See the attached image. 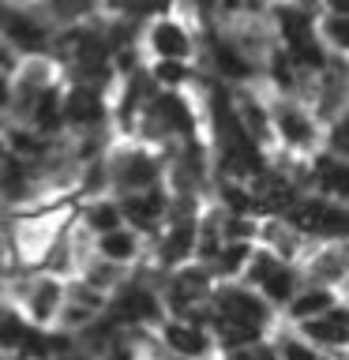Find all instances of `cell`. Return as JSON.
I'll return each mask as SVG.
<instances>
[{"mask_svg":"<svg viewBox=\"0 0 349 360\" xmlns=\"http://www.w3.org/2000/svg\"><path fill=\"white\" fill-rule=\"evenodd\" d=\"M117 210H120V221H132V225H139V229H146V225H154L165 214V199L158 188H146V191L124 195L117 202Z\"/></svg>","mask_w":349,"mask_h":360,"instance_id":"12","label":"cell"},{"mask_svg":"<svg viewBox=\"0 0 349 360\" xmlns=\"http://www.w3.org/2000/svg\"><path fill=\"white\" fill-rule=\"evenodd\" d=\"M83 221H87V229H94L101 236V233L120 229V210H117V202H90Z\"/></svg>","mask_w":349,"mask_h":360,"instance_id":"22","label":"cell"},{"mask_svg":"<svg viewBox=\"0 0 349 360\" xmlns=\"http://www.w3.org/2000/svg\"><path fill=\"white\" fill-rule=\"evenodd\" d=\"M106 311L113 315V323H124V326H135V330H139L143 323L162 319V300L143 285H128L106 304Z\"/></svg>","mask_w":349,"mask_h":360,"instance_id":"3","label":"cell"},{"mask_svg":"<svg viewBox=\"0 0 349 360\" xmlns=\"http://www.w3.org/2000/svg\"><path fill=\"white\" fill-rule=\"evenodd\" d=\"M207 308H210V319L241 323V326H252V330H263V334L274 323V308L248 285H225L218 292H210Z\"/></svg>","mask_w":349,"mask_h":360,"instance_id":"1","label":"cell"},{"mask_svg":"<svg viewBox=\"0 0 349 360\" xmlns=\"http://www.w3.org/2000/svg\"><path fill=\"white\" fill-rule=\"evenodd\" d=\"M334 304H338V292H334V289L308 285V289L293 292V300L286 304V311H289L293 323H308V319H319V315H326Z\"/></svg>","mask_w":349,"mask_h":360,"instance_id":"13","label":"cell"},{"mask_svg":"<svg viewBox=\"0 0 349 360\" xmlns=\"http://www.w3.org/2000/svg\"><path fill=\"white\" fill-rule=\"evenodd\" d=\"M274 353H278V360H331L326 353H319L315 345L304 342L297 330L278 334V338H274Z\"/></svg>","mask_w":349,"mask_h":360,"instance_id":"20","label":"cell"},{"mask_svg":"<svg viewBox=\"0 0 349 360\" xmlns=\"http://www.w3.org/2000/svg\"><path fill=\"white\" fill-rule=\"evenodd\" d=\"M151 49L158 60H169V64H184L191 56V38L188 30L173 19H158L151 27Z\"/></svg>","mask_w":349,"mask_h":360,"instance_id":"7","label":"cell"},{"mask_svg":"<svg viewBox=\"0 0 349 360\" xmlns=\"http://www.w3.org/2000/svg\"><path fill=\"white\" fill-rule=\"evenodd\" d=\"M34 326L23 319L15 308H8V304H0V356H19L27 360V349L34 342Z\"/></svg>","mask_w":349,"mask_h":360,"instance_id":"9","label":"cell"},{"mask_svg":"<svg viewBox=\"0 0 349 360\" xmlns=\"http://www.w3.org/2000/svg\"><path fill=\"white\" fill-rule=\"evenodd\" d=\"M255 292L270 304V308H286V304L293 300V292H297V274H293L286 263H274L263 278L255 281Z\"/></svg>","mask_w":349,"mask_h":360,"instance_id":"14","label":"cell"},{"mask_svg":"<svg viewBox=\"0 0 349 360\" xmlns=\"http://www.w3.org/2000/svg\"><path fill=\"white\" fill-rule=\"evenodd\" d=\"M8 158H11V154H8V143H4V135H0V165H4Z\"/></svg>","mask_w":349,"mask_h":360,"instance_id":"30","label":"cell"},{"mask_svg":"<svg viewBox=\"0 0 349 360\" xmlns=\"http://www.w3.org/2000/svg\"><path fill=\"white\" fill-rule=\"evenodd\" d=\"M61 117L68 120V124H98L101 117H106V105H101V94L94 86H72L68 94L61 98Z\"/></svg>","mask_w":349,"mask_h":360,"instance_id":"10","label":"cell"},{"mask_svg":"<svg viewBox=\"0 0 349 360\" xmlns=\"http://www.w3.org/2000/svg\"><path fill=\"white\" fill-rule=\"evenodd\" d=\"M0 360H19V356H0Z\"/></svg>","mask_w":349,"mask_h":360,"instance_id":"31","label":"cell"},{"mask_svg":"<svg viewBox=\"0 0 349 360\" xmlns=\"http://www.w3.org/2000/svg\"><path fill=\"white\" fill-rule=\"evenodd\" d=\"M233 120H244V131H248V139H255V143H263L270 139V112L259 105L255 98H236V112H233Z\"/></svg>","mask_w":349,"mask_h":360,"instance_id":"17","label":"cell"},{"mask_svg":"<svg viewBox=\"0 0 349 360\" xmlns=\"http://www.w3.org/2000/svg\"><path fill=\"white\" fill-rule=\"evenodd\" d=\"M53 19H64V22H75V19H87L90 11L98 8V0H45Z\"/></svg>","mask_w":349,"mask_h":360,"instance_id":"23","label":"cell"},{"mask_svg":"<svg viewBox=\"0 0 349 360\" xmlns=\"http://www.w3.org/2000/svg\"><path fill=\"white\" fill-rule=\"evenodd\" d=\"M64 304V285L56 278H34L27 289H23V311H27V323L30 326H45L56 319V311H61Z\"/></svg>","mask_w":349,"mask_h":360,"instance_id":"5","label":"cell"},{"mask_svg":"<svg viewBox=\"0 0 349 360\" xmlns=\"http://www.w3.org/2000/svg\"><path fill=\"white\" fill-rule=\"evenodd\" d=\"M30 124H34V135L61 131V128H64V117H61V90H56V86H45L42 94L34 98Z\"/></svg>","mask_w":349,"mask_h":360,"instance_id":"15","label":"cell"},{"mask_svg":"<svg viewBox=\"0 0 349 360\" xmlns=\"http://www.w3.org/2000/svg\"><path fill=\"white\" fill-rule=\"evenodd\" d=\"M297 334H300L308 345L319 349V353H326V349H334V356H342L345 338H349V319H345V308H342V304H334V308L326 311V315H319V319L297 323Z\"/></svg>","mask_w":349,"mask_h":360,"instance_id":"4","label":"cell"},{"mask_svg":"<svg viewBox=\"0 0 349 360\" xmlns=\"http://www.w3.org/2000/svg\"><path fill=\"white\" fill-rule=\"evenodd\" d=\"M135 252H139V240H135V233L124 229V225H120V229H113V233H101L98 236V255L106 259V263H113V266L135 259Z\"/></svg>","mask_w":349,"mask_h":360,"instance_id":"16","label":"cell"},{"mask_svg":"<svg viewBox=\"0 0 349 360\" xmlns=\"http://www.w3.org/2000/svg\"><path fill=\"white\" fill-rule=\"evenodd\" d=\"M109 176H113V184H117L120 191H128V195H132V191L154 188L158 165H154L143 150H120V154L109 162Z\"/></svg>","mask_w":349,"mask_h":360,"instance_id":"6","label":"cell"},{"mask_svg":"<svg viewBox=\"0 0 349 360\" xmlns=\"http://www.w3.org/2000/svg\"><path fill=\"white\" fill-rule=\"evenodd\" d=\"M4 34H8V41L23 53H42L45 45H49V27H45L42 19L27 15V11H8Z\"/></svg>","mask_w":349,"mask_h":360,"instance_id":"8","label":"cell"},{"mask_svg":"<svg viewBox=\"0 0 349 360\" xmlns=\"http://www.w3.org/2000/svg\"><path fill=\"white\" fill-rule=\"evenodd\" d=\"M11 146H15V154H23V158H38L45 150V139H42V135H34V131H15Z\"/></svg>","mask_w":349,"mask_h":360,"instance_id":"28","label":"cell"},{"mask_svg":"<svg viewBox=\"0 0 349 360\" xmlns=\"http://www.w3.org/2000/svg\"><path fill=\"white\" fill-rule=\"evenodd\" d=\"M120 266H113L106 263V259H98V263H90L87 266V274H83V285H90L94 292H101V297H109V289H117L120 285Z\"/></svg>","mask_w":349,"mask_h":360,"instance_id":"21","label":"cell"},{"mask_svg":"<svg viewBox=\"0 0 349 360\" xmlns=\"http://www.w3.org/2000/svg\"><path fill=\"white\" fill-rule=\"evenodd\" d=\"M214 64H218V72L229 75V79H248L255 72V64L248 60L233 41H218V45H214Z\"/></svg>","mask_w":349,"mask_h":360,"instance_id":"19","label":"cell"},{"mask_svg":"<svg viewBox=\"0 0 349 360\" xmlns=\"http://www.w3.org/2000/svg\"><path fill=\"white\" fill-rule=\"evenodd\" d=\"M165 353H173L180 360H207L210 356V330L199 323H188V319H165L162 323V334H158Z\"/></svg>","mask_w":349,"mask_h":360,"instance_id":"2","label":"cell"},{"mask_svg":"<svg viewBox=\"0 0 349 360\" xmlns=\"http://www.w3.org/2000/svg\"><path fill=\"white\" fill-rule=\"evenodd\" d=\"M270 120H274L278 135H281L289 146H312V143H315V120H312L300 105L281 101V105L270 112Z\"/></svg>","mask_w":349,"mask_h":360,"instance_id":"11","label":"cell"},{"mask_svg":"<svg viewBox=\"0 0 349 360\" xmlns=\"http://www.w3.org/2000/svg\"><path fill=\"white\" fill-rule=\"evenodd\" d=\"M154 79L162 86H180L188 79V68L184 64H169V60H154Z\"/></svg>","mask_w":349,"mask_h":360,"instance_id":"26","label":"cell"},{"mask_svg":"<svg viewBox=\"0 0 349 360\" xmlns=\"http://www.w3.org/2000/svg\"><path fill=\"white\" fill-rule=\"evenodd\" d=\"M11 105V90H8V79L0 75V109H8Z\"/></svg>","mask_w":349,"mask_h":360,"instance_id":"29","label":"cell"},{"mask_svg":"<svg viewBox=\"0 0 349 360\" xmlns=\"http://www.w3.org/2000/svg\"><path fill=\"white\" fill-rule=\"evenodd\" d=\"M191 252H196V225H191V221H177L173 229H169L165 244H162V259L169 266H177L180 259H188Z\"/></svg>","mask_w":349,"mask_h":360,"instance_id":"18","label":"cell"},{"mask_svg":"<svg viewBox=\"0 0 349 360\" xmlns=\"http://www.w3.org/2000/svg\"><path fill=\"white\" fill-rule=\"evenodd\" d=\"M225 360H278L274 353V342H252V345H244V349H229L225 353Z\"/></svg>","mask_w":349,"mask_h":360,"instance_id":"25","label":"cell"},{"mask_svg":"<svg viewBox=\"0 0 349 360\" xmlns=\"http://www.w3.org/2000/svg\"><path fill=\"white\" fill-rule=\"evenodd\" d=\"M248 255H252V248H248L244 240H236V244H225L222 252H218V274H225V278L241 274V270H244V263H248Z\"/></svg>","mask_w":349,"mask_h":360,"instance_id":"24","label":"cell"},{"mask_svg":"<svg viewBox=\"0 0 349 360\" xmlns=\"http://www.w3.org/2000/svg\"><path fill=\"white\" fill-rule=\"evenodd\" d=\"M345 27H349V19H345V15H326V19H323V34H326V41L334 45V53H342V49H345V38H349Z\"/></svg>","mask_w":349,"mask_h":360,"instance_id":"27","label":"cell"}]
</instances>
